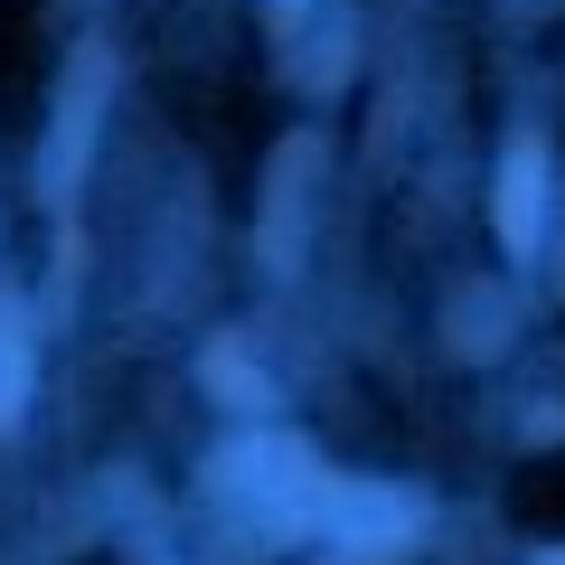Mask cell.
Listing matches in <instances>:
<instances>
[{"label":"cell","mask_w":565,"mask_h":565,"mask_svg":"<svg viewBox=\"0 0 565 565\" xmlns=\"http://www.w3.org/2000/svg\"><path fill=\"white\" fill-rule=\"evenodd\" d=\"M217 481H226V490H245V500H264L282 527L330 519V490H340L302 444H282V434H255V444H236V452L217 462Z\"/></svg>","instance_id":"obj_1"},{"label":"cell","mask_w":565,"mask_h":565,"mask_svg":"<svg viewBox=\"0 0 565 565\" xmlns=\"http://www.w3.org/2000/svg\"><path fill=\"white\" fill-rule=\"evenodd\" d=\"M321 527L340 546V565H377L396 546H415V500H396V490H330Z\"/></svg>","instance_id":"obj_2"},{"label":"cell","mask_w":565,"mask_h":565,"mask_svg":"<svg viewBox=\"0 0 565 565\" xmlns=\"http://www.w3.org/2000/svg\"><path fill=\"white\" fill-rule=\"evenodd\" d=\"M104 47H76V66H66V95H57V132H47V199H66L85 170V141H95V104H104Z\"/></svg>","instance_id":"obj_3"},{"label":"cell","mask_w":565,"mask_h":565,"mask_svg":"<svg viewBox=\"0 0 565 565\" xmlns=\"http://www.w3.org/2000/svg\"><path fill=\"white\" fill-rule=\"evenodd\" d=\"M537 217H546V151L537 141H509V161H500V236H509V255L537 245Z\"/></svg>","instance_id":"obj_4"},{"label":"cell","mask_w":565,"mask_h":565,"mask_svg":"<svg viewBox=\"0 0 565 565\" xmlns=\"http://www.w3.org/2000/svg\"><path fill=\"white\" fill-rule=\"evenodd\" d=\"M302 170H311V141H282L274 207H264V264H274V274H292V245H302Z\"/></svg>","instance_id":"obj_5"},{"label":"cell","mask_w":565,"mask_h":565,"mask_svg":"<svg viewBox=\"0 0 565 565\" xmlns=\"http://www.w3.org/2000/svg\"><path fill=\"white\" fill-rule=\"evenodd\" d=\"M29 405V340H20V311H0V424H20Z\"/></svg>","instance_id":"obj_6"},{"label":"cell","mask_w":565,"mask_h":565,"mask_svg":"<svg viewBox=\"0 0 565 565\" xmlns=\"http://www.w3.org/2000/svg\"><path fill=\"white\" fill-rule=\"evenodd\" d=\"M537 565H565V546H546V556H537Z\"/></svg>","instance_id":"obj_7"}]
</instances>
